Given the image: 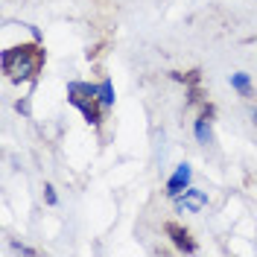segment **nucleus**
Wrapping results in <instances>:
<instances>
[{
    "instance_id": "4",
    "label": "nucleus",
    "mask_w": 257,
    "mask_h": 257,
    "mask_svg": "<svg viewBox=\"0 0 257 257\" xmlns=\"http://www.w3.org/2000/svg\"><path fill=\"white\" fill-rule=\"evenodd\" d=\"M208 205V193L196 190V187H187V190L178 196V208L187 210V213H199V210Z\"/></svg>"
},
{
    "instance_id": "10",
    "label": "nucleus",
    "mask_w": 257,
    "mask_h": 257,
    "mask_svg": "<svg viewBox=\"0 0 257 257\" xmlns=\"http://www.w3.org/2000/svg\"><path fill=\"white\" fill-rule=\"evenodd\" d=\"M44 190H47V202H50V205H56V193H53V187H50V184H47Z\"/></svg>"
},
{
    "instance_id": "1",
    "label": "nucleus",
    "mask_w": 257,
    "mask_h": 257,
    "mask_svg": "<svg viewBox=\"0 0 257 257\" xmlns=\"http://www.w3.org/2000/svg\"><path fill=\"white\" fill-rule=\"evenodd\" d=\"M44 67V47L41 44H18L3 53V70L15 82L32 79Z\"/></svg>"
},
{
    "instance_id": "7",
    "label": "nucleus",
    "mask_w": 257,
    "mask_h": 257,
    "mask_svg": "<svg viewBox=\"0 0 257 257\" xmlns=\"http://www.w3.org/2000/svg\"><path fill=\"white\" fill-rule=\"evenodd\" d=\"M196 141H199V144H205V146H208L210 141H213V135H210V123H208V117H199V120H196Z\"/></svg>"
},
{
    "instance_id": "2",
    "label": "nucleus",
    "mask_w": 257,
    "mask_h": 257,
    "mask_svg": "<svg viewBox=\"0 0 257 257\" xmlns=\"http://www.w3.org/2000/svg\"><path fill=\"white\" fill-rule=\"evenodd\" d=\"M67 99L82 111V117L91 123V126H99V85H88V82H70L67 85Z\"/></svg>"
},
{
    "instance_id": "3",
    "label": "nucleus",
    "mask_w": 257,
    "mask_h": 257,
    "mask_svg": "<svg viewBox=\"0 0 257 257\" xmlns=\"http://www.w3.org/2000/svg\"><path fill=\"white\" fill-rule=\"evenodd\" d=\"M190 178H193V170H190V164H178L176 167V173H173V178L167 181V193L173 196V199H178L181 193L190 187Z\"/></svg>"
},
{
    "instance_id": "11",
    "label": "nucleus",
    "mask_w": 257,
    "mask_h": 257,
    "mask_svg": "<svg viewBox=\"0 0 257 257\" xmlns=\"http://www.w3.org/2000/svg\"><path fill=\"white\" fill-rule=\"evenodd\" d=\"M251 123H254V126H257V108H254V111H251Z\"/></svg>"
},
{
    "instance_id": "8",
    "label": "nucleus",
    "mask_w": 257,
    "mask_h": 257,
    "mask_svg": "<svg viewBox=\"0 0 257 257\" xmlns=\"http://www.w3.org/2000/svg\"><path fill=\"white\" fill-rule=\"evenodd\" d=\"M99 102H102V108H111L114 105V85H111V79L99 82Z\"/></svg>"
},
{
    "instance_id": "5",
    "label": "nucleus",
    "mask_w": 257,
    "mask_h": 257,
    "mask_svg": "<svg viewBox=\"0 0 257 257\" xmlns=\"http://www.w3.org/2000/svg\"><path fill=\"white\" fill-rule=\"evenodd\" d=\"M167 234L173 237V242H176L178 248H184V251H196V242L190 240V234L181 228V225H176V222H170L167 225Z\"/></svg>"
},
{
    "instance_id": "9",
    "label": "nucleus",
    "mask_w": 257,
    "mask_h": 257,
    "mask_svg": "<svg viewBox=\"0 0 257 257\" xmlns=\"http://www.w3.org/2000/svg\"><path fill=\"white\" fill-rule=\"evenodd\" d=\"M12 251H15V254H35V251L27 248V245H12Z\"/></svg>"
},
{
    "instance_id": "6",
    "label": "nucleus",
    "mask_w": 257,
    "mask_h": 257,
    "mask_svg": "<svg viewBox=\"0 0 257 257\" xmlns=\"http://www.w3.org/2000/svg\"><path fill=\"white\" fill-rule=\"evenodd\" d=\"M231 88H237L240 96H251V79H248V73H231Z\"/></svg>"
}]
</instances>
